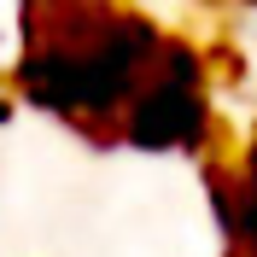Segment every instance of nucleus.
<instances>
[{
  "instance_id": "obj_1",
  "label": "nucleus",
  "mask_w": 257,
  "mask_h": 257,
  "mask_svg": "<svg viewBox=\"0 0 257 257\" xmlns=\"http://www.w3.org/2000/svg\"><path fill=\"white\" fill-rule=\"evenodd\" d=\"M234 64H240V82L251 88V99H257V0L245 6V18H240V35H234Z\"/></svg>"
}]
</instances>
